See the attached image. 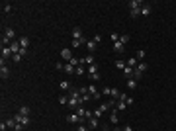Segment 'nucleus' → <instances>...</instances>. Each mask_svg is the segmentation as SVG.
Returning a JSON list of instances; mask_svg holds the SVG:
<instances>
[{"instance_id":"nucleus-1","label":"nucleus","mask_w":176,"mask_h":131,"mask_svg":"<svg viewBox=\"0 0 176 131\" xmlns=\"http://www.w3.org/2000/svg\"><path fill=\"white\" fill-rule=\"evenodd\" d=\"M145 71H147V63H139V65L135 67V71H133V77H131V78H135V80L139 82V78L143 77Z\"/></svg>"},{"instance_id":"nucleus-2","label":"nucleus","mask_w":176,"mask_h":131,"mask_svg":"<svg viewBox=\"0 0 176 131\" xmlns=\"http://www.w3.org/2000/svg\"><path fill=\"white\" fill-rule=\"evenodd\" d=\"M67 121H69V123H82L84 120L78 116L77 112H73V114H69V116H67Z\"/></svg>"},{"instance_id":"nucleus-3","label":"nucleus","mask_w":176,"mask_h":131,"mask_svg":"<svg viewBox=\"0 0 176 131\" xmlns=\"http://www.w3.org/2000/svg\"><path fill=\"white\" fill-rule=\"evenodd\" d=\"M88 94L92 96V100H100V98H102V94L96 90V86H94V84H88Z\"/></svg>"},{"instance_id":"nucleus-4","label":"nucleus","mask_w":176,"mask_h":131,"mask_svg":"<svg viewBox=\"0 0 176 131\" xmlns=\"http://www.w3.org/2000/svg\"><path fill=\"white\" fill-rule=\"evenodd\" d=\"M16 120H18V123L24 125V127H26V125H30V116H20V114H18V116H16Z\"/></svg>"},{"instance_id":"nucleus-5","label":"nucleus","mask_w":176,"mask_h":131,"mask_svg":"<svg viewBox=\"0 0 176 131\" xmlns=\"http://www.w3.org/2000/svg\"><path fill=\"white\" fill-rule=\"evenodd\" d=\"M61 57H63V59H65L67 63H71V59H73V53H71V49H61Z\"/></svg>"},{"instance_id":"nucleus-6","label":"nucleus","mask_w":176,"mask_h":131,"mask_svg":"<svg viewBox=\"0 0 176 131\" xmlns=\"http://www.w3.org/2000/svg\"><path fill=\"white\" fill-rule=\"evenodd\" d=\"M84 45H86L88 53H94V51H96V45H98V43H96L94 39H88V41H86V43H84Z\"/></svg>"},{"instance_id":"nucleus-7","label":"nucleus","mask_w":176,"mask_h":131,"mask_svg":"<svg viewBox=\"0 0 176 131\" xmlns=\"http://www.w3.org/2000/svg\"><path fill=\"white\" fill-rule=\"evenodd\" d=\"M129 8H131V10H141V8H143V2H141V0H131V2H129Z\"/></svg>"},{"instance_id":"nucleus-8","label":"nucleus","mask_w":176,"mask_h":131,"mask_svg":"<svg viewBox=\"0 0 176 131\" xmlns=\"http://www.w3.org/2000/svg\"><path fill=\"white\" fill-rule=\"evenodd\" d=\"M73 39H84V37H82V28H75V30H73Z\"/></svg>"},{"instance_id":"nucleus-9","label":"nucleus","mask_w":176,"mask_h":131,"mask_svg":"<svg viewBox=\"0 0 176 131\" xmlns=\"http://www.w3.org/2000/svg\"><path fill=\"white\" fill-rule=\"evenodd\" d=\"M112 106H114V100H110V102H102V104H100V110H102V112H110Z\"/></svg>"},{"instance_id":"nucleus-10","label":"nucleus","mask_w":176,"mask_h":131,"mask_svg":"<svg viewBox=\"0 0 176 131\" xmlns=\"http://www.w3.org/2000/svg\"><path fill=\"white\" fill-rule=\"evenodd\" d=\"M8 57H14V53H12V49H10V47H2V59L6 61Z\"/></svg>"},{"instance_id":"nucleus-11","label":"nucleus","mask_w":176,"mask_h":131,"mask_svg":"<svg viewBox=\"0 0 176 131\" xmlns=\"http://www.w3.org/2000/svg\"><path fill=\"white\" fill-rule=\"evenodd\" d=\"M10 49H12V53H14V55L20 53V49H22V47H20V41H12V43H10Z\"/></svg>"},{"instance_id":"nucleus-12","label":"nucleus","mask_w":176,"mask_h":131,"mask_svg":"<svg viewBox=\"0 0 176 131\" xmlns=\"http://www.w3.org/2000/svg\"><path fill=\"white\" fill-rule=\"evenodd\" d=\"M63 71H65L67 75H75V71H77V67H73V65H71V63H65V69H63Z\"/></svg>"},{"instance_id":"nucleus-13","label":"nucleus","mask_w":176,"mask_h":131,"mask_svg":"<svg viewBox=\"0 0 176 131\" xmlns=\"http://www.w3.org/2000/svg\"><path fill=\"white\" fill-rule=\"evenodd\" d=\"M110 121L116 125L118 121H120V116H118V110H112V114H110Z\"/></svg>"},{"instance_id":"nucleus-14","label":"nucleus","mask_w":176,"mask_h":131,"mask_svg":"<svg viewBox=\"0 0 176 131\" xmlns=\"http://www.w3.org/2000/svg\"><path fill=\"white\" fill-rule=\"evenodd\" d=\"M20 47L28 51V47H30V37H20Z\"/></svg>"},{"instance_id":"nucleus-15","label":"nucleus","mask_w":176,"mask_h":131,"mask_svg":"<svg viewBox=\"0 0 176 131\" xmlns=\"http://www.w3.org/2000/svg\"><path fill=\"white\" fill-rule=\"evenodd\" d=\"M123 49H125V45L121 43V41H116V43H114V51H116V53H123Z\"/></svg>"},{"instance_id":"nucleus-16","label":"nucleus","mask_w":176,"mask_h":131,"mask_svg":"<svg viewBox=\"0 0 176 131\" xmlns=\"http://www.w3.org/2000/svg\"><path fill=\"white\" fill-rule=\"evenodd\" d=\"M151 12H153V6H149V4H143V8H141V14H143V16H151Z\"/></svg>"},{"instance_id":"nucleus-17","label":"nucleus","mask_w":176,"mask_h":131,"mask_svg":"<svg viewBox=\"0 0 176 131\" xmlns=\"http://www.w3.org/2000/svg\"><path fill=\"white\" fill-rule=\"evenodd\" d=\"M59 86H61V90H63V92H71V82H69V80H63V82H61V84H59Z\"/></svg>"},{"instance_id":"nucleus-18","label":"nucleus","mask_w":176,"mask_h":131,"mask_svg":"<svg viewBox=\"0 0 176 131\" xmlns=\"http://www.w3.org/2000/svg\"><path fill=\"white\" fill-rule=\"evenodd\" d=\"M4 35H6V37H8V39H14V37H16V32H14V28H6V32H4Z\"/></svg>"},{"instance_id":"nucleus-19","label":"nucleus","mask_w":176,"mask_h":131,"mask_svg":"<svg viewBox=\"0 0 176 131\" xmlns=\"http://www.w3.org/2000/svg\"><path fill=\"white\" fill-rule=\"evenodd\" d=\"M137 65H139V61H137L135 57H129V59H127V67H129V69H135Z\"/></svg>"},{"instance_id":"nucleus-20","label":"nucleus","mask_w":176,"mask_h":131,"mask_svg":"<svg viewBox=\"0 0 176 131\" xmlns=\"http://www.w3.org/2000/svg\"><path fill=\"white\" fill-rule=\"evenodd\" d=\"M6 125H8L10 129H16V125H18V120H16V116H14V118H10V120L6 121Z\"/></svg>"},{"instance_id":"nucleus-21","label":"nucleus","mask_w":176,"mask_h":131,"mask_svg":"<svg viewBox=\"0 0 176 131\" xmlns=\"http://www.w3.org/2000/svg\"><path fill=\"white\" fill-rule=\"evenodd\" d=\"M88 121H90V123H88V127H90V129H96V127H98V118H90V120H88Z\"/></svg>"},{"instance_id":"nucleus-22","label":"nucleus","mask_w":176,"mask_h":131,"mask_svg":"<svg viewBox=\"0 0 176 131\" xmlns=\"http://www.w3.org/2000/svg\"><path fill=\"white\" fill-rule=\"evenodd\" d=\"M135 59H137L139 63H143V59H145V51H143V49H139V51H135Z\"/></svg>"},{"instance_id":"nucleus-23","label":"nucleus","mask_w":176,"mask_h":131,"mask_svg":"<svg viewBox=\"0 0 176 131\" xmlns=\"http://www.w3.org/2000/svg\"><path fill=\"white\" fill-rule=\"evenodd\" d=\"M125 67H127V61H123V59H118V61H116V69H121V71H123Z\"/></svg>"},{"instance_id":"nucleus-24","label":"nucleus","mask_w":176,"mask_h":131,"mask_svg":"<svg viewBox=\"0 0 176 131\" xmlns=\"http://www.w3.org/2000/svg\"><path fill=\"white\" fill-rule=\"evenodd\" d=\"M84 73H86V69H84V63H82V65H80V67H77V71H75V75H77V77H82Z\"/></svg>"},{"instance_id":"nucleus-25","label":"nucleus","mask_w":176,"mask_h":131,"mask_svg":"<svg viewBox=\"0 0 176 131\" xmlns=\"http://www.w3.org/2000/svg\"><path fill=\"white\" fill-rule=\"evenodd\" d=\"M133 71H135V69L125 67V69H123V77H125V78H131V77H133Z\"/></svg>"},{"instance_id":"nucleus-26","label":"nucleus","mask_w":176,"mask_h":131,"mask_svg":"<svg viewBox=\"0 0 176 131\" xmlns=\"http://www.w3.org/2000/svg\"><path fill=\"white\" fill-rule=\"evenodd\" d=\"M137 84H139V82H137L135 78H127V86L131 88V90H133V88H137Z\"/></svg>"},{"instance_id":"nucleus-27","label":"nucleus","mask_w":176,"mask_h":131,"mask_svg":"<svg viewBox=\"0 0 176 131\" xmlns=\"http://www.w3.org/2000/svg\"><path fill=\"white\" fill-rule=\"evenodd\" d=\"M84 65H94V55H88V57H84Z\"/></svg>"},{"instance_id":"nucleus-28","label":"nucleus","mask_w":176,"mask_h":131,"mask_svg":"<svg viewBox=\"0 0 176 131\" xmlns=\"http://www.w3.org/2000/svg\"><path fill=\"white\" fill-rule=\"evenodd\" d=\"M75 112H77L78 116H80V118H82V120H84V116H86V110L82 108V106H78V108H77V110H75Z\"/></svg>"},{"instance_id":"nucleus-29","label":"nucleus","mask_w":176,"mask_h":131,"mask_svg":"<svg viewBox=\"0 0 176 131\" xmlns=\"http://www.w3.org/2000/svg\"><path fill=\"white\" fill-rule=\"evenodd\" d=\"M59 104H61V106H65V104H69V96H67V94H63V96H59Z\"/></svg>"},{"instance_id":"nucleus-30","label":"nucleus","mask_w":176,"mask_h":131,"mask_svg":"<svg viewBox=\"0 0 176 131\" xmlns=\"http://www.w3.org/2000/svg\"><path fill=\"white\" fill-rule=\"evenodd\" d=\"M20 116H30V106H22L20 108Z\"/></svg>"},{"instance_id":"nucleus-31","label":"nucleus","mask_w":176,"mask_h":131,"mask_svg":"<svg viewBox=\"0 0 176 131\" xmlns=\"http://www.w3.org/2000/svg\"><path fill=\"white\" fill-rule=\"evenodd\" d=\"M120 33H116V32H112V35H110V39H112V43H116V41H120Z\"/></svg>"},{"instance_id":"nucleus-32","label":"nucleus","mask_w":176,"mask_h":131,"mask_svg":"<svg viewBox=\"0 0 176 131\" xmlns=\"http://www.w3.org/2000/svg\"><path fill=\"white\" fill-rule=\"evenodd\" d=\"M86 73H88V75H94V73H98V67H96V65H90V67L86 69Z\"/></svg>"},{"instance_id":"nucleus-33","label":"nucleus","mask_w":176,"mask_h":131,"mask_svg":"<svg viewBox=\"0 0 176 131\" xmlns=\"http://www.w3.org/2000/svg\"><path fill=\"white\" fill-rule=\"evenodd\" d=\"M10 10H12V4H10V2H4V4H2V12H6V14H8Z\"/></svg>"},{"instance_id":"nucleus-34","label":"nucleus","mask_w":176,"mask_h":131,"mask_svg":"<svg viewBox=\"0 0 176 131\" xmlns=\"http://www.w3.org/2000/svg\"><path fill=\"white\" fill-rule=\"evenodd\" d=\"M82 43H86V39H73V47H80Z\"/></svg>"},{"instance_id":"nucleus-35","label":"nucleus","mask_w":176,"mask_h":131,"mask_svg":"<svg viewBox=\"0 0 176 131\" xmlns=\"http://www.w3.org/2000/svg\"><path fill=\"white\" fill-rule=\"evenodd\" d=\"M120 41H121L123 45H127V41H129V35H127V33H123V35L120 37Z\"/></svg>"},{"instance_id":"nucleus-36","label":"nucleus","mask_w":176,"mask_h":131,"mask_svg":"<svg viewBox=\"0 0 176 131\" xmlns=\"http://www.w3.org/2000/svg\"><path fill=\"white\" fill-rule=\"evenodd\" d=\"M77 131H90V127H88V125H84V123H78Z\"/></svg>"},{"instance_id":"nucleus-37","label":"nucleus","mask_w":176,"mask_h":131,"mask_svg":"<svg viewBox=\"0 0 176 131\" xmlns=\"http://www.w3.org/2000/svg\"><path fill=\"white\" fill-rule=\"evenodd\" d=\"M110 92H112L110 86H104V90H102V96H110Z\"/></svg>"},{"instance_id":"nucleus-38","label":"nucleus","mask_w":176,"mask_h":131,"mask_svg":"<svg viewBox=\"0 0 176 131\" xmlns=\"http://www.w3.org/2000/svg\"><path fill=\"white\" fill-rule=\"evenodd\" d=\"M88 77H90V80H94V82H96V80H100V73H94V75H88Z\"/></svg>"},{"instance_id":"nucleus-39","label":"nucleus","mask_w":176,"mask_h":131,"mask_svg":"<svg viewBox=\"0 0 176 131\" xmlns=\"http://www.w3.org/2000/svg\"><path fill=\"white\" fill-rule=\"evenodd\" d=\"M12 59H14V63H20V61H22V55H20V53H16L14 57H12Z\"/></svg>"},{"instance_id":"nucleus-40","label":"nucleus","mask_w":176,"mask_h":131,"mask_svg":"<svg viewBox=\"0 0 176 131\" xmlns=\"http://www.w3.org/2000/svg\"><path fill=\"white\" fill-rule=\"evenodd\" d=\"M102 114H104V112H102V110H94V118H98V120H100V116H102Z\"/></svg>"},{"instance_id":"nucleus-41","label":"nucleus","mask_w":176,"mask_h":131,"mask_svg":"<svg viewBox=\"0 0 176 131\" xmlns=\"http://www.w3.org/2000/svg\"><path fill=\"white\" fill-rule=\"evenodd\" d=\"M133 102H135V98H131V96H127V100H125V104H127V106H131Z\"/></svg>"},{"instance_id":"nucleus-42","label":"nucleus","mask_w":176,"mask_h":131,"mask_svg":"<svg viewBox=\"0 0 176 131\" xmlns=\"http://www.w3.org/2000/svg\"><path fill=\"white\" fill-rule=\"evenodd\" d=\"M139 14H141V10H131V18H137Z\"/></svg>"},{"instance_id":"nucleus-43","label":"nucleus","mask_w":176,"mask_h":131,"mask_svg":"<svg viewBox=\"0 0 176 131\" xmlns=\"http://www.w3.org/2000/svg\"><path fill=\"white\" fill-rule=\"evenodd\" d=\"M55 69H57V71H63V69H65V65H63V63H57Z\"/></svg>"},{"instance_id":"nucleus-44","label":"nucleus","mask_w":176,"mask_h":131,"mask_svg":"<svg viewBox=\"0 0 176 131\" xmlns=\"http://www.w3.org/2000/svg\"><path fill=\"white\" fill-rule=\"evenodd\" d=\"M6 129H8V125H6V123L2 121V123H0V131H6Z\"/></svg>"},{"instance_id":"nucleus-45","label":"nucleus","mask_w":176,"mask_h":131,"mask_svg":"<svg viewBox=\"0 0 176 131\" xmlns=\"http://www.w3.org/2000/svg\"><path fill=\"white\" fill-rule=\"evenodd\" d=\"M92 39H94V41H96V43H100V41H102V37H100V33H98V35H94V37H92Z\"/></svg>"},{"instance_id":"nucleus-46","label":"nucleus","mask_w":176,"mask_h":131,"mask_svg":"<svg viewBox=\"0 0 176 131\" xmlns=\"http://www.w3.org/2000/svg\"><path fill=\"white\" fill-rule=\"evenodd\" d=\"M123 131H133V129H131V125H125V127H123Z\"/></svg>"},{"instance_id":"nucleus-47","label":"nucleus","mask_w":176,"mask_h":131,"mask_svg":"<svg viewBox=\"0 0 176 131\" xmlns=\"http://www.w3.org/2000/svg\"><path fill=\"white\" fill-rule=\"evenodd\" d=\"M114 131H123V129H120V127H114Z\"/></svg>"},{"instance_id":"nucleus-48","label":"nucleus","mask_w":176,"mask_h":131,"mask_svg":"<svg viewBox=\"0 0 176 131\" xmlns=\"http://www.w3.org/2000/svg\"><path fill=\"white\" fill-rule=\"evenodd\" d=\"M73 131H77V129H73Z\"/></svg>"},{"instance_id":"nucleus-49","label":"nucleus","mask_w":176,"mask_h":131,"mask_svg":"<svg viewBox=\"0 0 176 131\" xmlns=\"http://www.w3.org/2000/svg\"><path fill=\"white\" fill-rule=\"evenodd\" d=\"M106 131H108V129H106Z\"/></svg>"}]
</instances>
